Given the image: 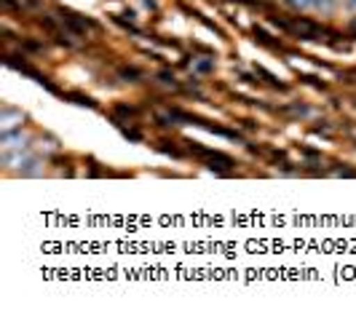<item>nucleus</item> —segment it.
I'll return each instance as SVG.
<instances>
[{
  "label": "nucleus",
  "mask_w": 356,
  "mask_h": 313,
  "mask_svg": "<svg viewBox=\"0 0 356 313\" xmlns=\"http://www.w3.org/2000/svg\"><path fill=\"white\" fill-rule=\"evenodd\" d=\"M30 142V134H22V129L3 131V150H24Z\"/></svg>",
  "instance_id": "nucleus-1"
},
{
  "label": "nucleus",
  "mask_w": 356,
  "mask_h": 313,
  "mask_svg": "<svg viewBox=\"0 0 356 313\" xmlns=\"http://www.w3.org/2000/svg\"><path fill=\"white\" fill-rule=\"evenodd\" d=\"M22 121L24 115L11 110V107H3V131H14V129H22Z\"/></svg>",
  "instance_id": "nucleus-2"
},
{
  "label": "nucleus",
  "mask_w": 356,
  "mask_h": 313,
  "mask_svg": "<svg viewBox=\"0 0 356 313\" xmlns=\"http://www.w3.org/2000/svg\"><path fill=\"white\" fill-rule=\"evenodd\" d=\"M338 8V0H311V11H316L321 17H330Z\"/></svg>",
  "instance_id": "nucleus-3"
},
{
  "label": "nucleus",
  "mask_w": 356,
  "mask_h": 313,
  "mask_svg": "<svg viewBox=\"0 0 356 313\" xmlns=\"http://www.w3.org/2000/svg\"><path fill=\"white\" fill-rule=\"evenodd\" d=\"M292 11H311V0H282Z\"/></svg>",
  "instance_id": "nucleus-4"
},
{
  "label": "nucleus",
  "mask_w": 356,
  "mask_h": 313,
  "mask_svg": "<svg viewBox=\"0 0 356 313\" xmlns=\"http://www.w3.org/2000/svg\"><path fill=\"white\" fill-rule=\"evenodd\" d=\"M346 8H348V11H354V14H356V0H346Z\"/></svg>",
  "instance_id": "nucleus-5"
}]
</instances>
